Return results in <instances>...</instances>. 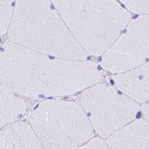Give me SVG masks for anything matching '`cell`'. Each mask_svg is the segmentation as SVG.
<instances>
[{"label":"cell","instance_id":"1","mask_svg":"<svg viewBox=\"0 0 149 149\" xmlns=\"http://www.w3.org/2000/svg\"><path fill=\"white\" fill-rule=\"evenodd\" d=\"M11 42L67 60H86L79 44L50 1H18L8 29Z\"/></svg>","mask_w":149,"mask_h":149},{"label":"cell","instance_id":"2","mask_svg":"<svg viewBox=\"0 0 149 149\" xmlns=\"http://www.w3.org/2000/svg\"><path fill=\"white\" fill-rule=\"evenodd\" d=\"M63 22L88 54L103 55L131 15L115 1H52Z\"/></svg>","mask_w":149,"mask_h":149},{"label":"cell","instance_id":"3","mask_svg":"<svg viewBox=\"0 0 149 149\" xmlns=\"http://www.w3.org/2000/svg\"><path fill=\"white\" fill-rule=\"evenodd\" d=\"M30 126L45 149H76L94 130L82 107L73 102L47 100L32 112Z\"/></svg>","mask_w":149,"mask_h":149},{"label":"cell","instance_id":"4","mask_svg":"<svg viewBox=\"0 0 149 149\" xmlns=\"http://www.w3.org/2000/svg\"><path fill=\"white\" fill-rule=\"evenodd\" d=\"M54 68L49 56L11 41L0 48V83L16 95L45 96Z\"/></svg>","mask_w":149,"mask_h":149},{"label":"cell","instance_id":"5","mask_svg":"<svg viewBox=\"0 0 149 149\" xmlns=\"http://www.w3.org/2000/svg\"><path fill=\"white\" fill-rule=\"evenodd\" d=\"M80 102L93 130L102 139L133 122L140 109L136 101L104 84L84 91Z\"/></svg>","mask_w":149,"mask_h":149},{"label":"cell","instance_id":"6","mask_svg":"<svg viewBox=\"0 0 149 149\" xmlns=\"http://www.w3.org/2000/svg\"><path fill=\"white\" fill-rule=\"evenodd\" d=\"M149 14L129 22L126 30L102 55L100 65L106 70L120 74L148 62Z\"/></svg>","mask_w":149,"mask_h":149},{"label":"cell","instance_id":"7","mask_svg":"<svg viewBox=\"0 0 149 149\" xmlns=\"http://www.w3.org/2000/svg\"><path fill=\"white\" fill-rule=\"evenodd\" d=\"M149 62L127 72L116 74L113 81L116 87L136 102L146 103L149 99Z\"/></svg>","mask_w":149,"mask_h":149},{"label":"cell","instance_id":"8","mask_svg":"<svg viewBox=\"0 0 149 149\" xmlns=\"http://www.w3.org/2000/svg\"><path fill=\"white\" fill-rule=\"evenodd\" d=\"M149 122L134 120L107 138L109 149H149Z\"/></svg>","mask_w":149,"mask_h":149},{"label":"cell","instance_id":"9","mask_svg":"<svg viewBox=\"0 0 149 149\" xmlns=\"http://www.w3.org/2000/svg\"><path fill=\"white\" fill-rule=\"evenodd\" d=\"M0 149H45L30 125L16 122L0 131Z\"/></svg>","mask_w":149,"mask_h":149},{"label":"cell","instance_id":"10","mask_svg":"<svg viewBox=\"0 0 149 149\" xmlns=\"http://www.w3.org/2000/svg\"><path fill=\"white\" fill-rule=\"evenodd\" d=\"M26 109L25 101L0 83V128L20 119Z\"/></svg>","mask_w":149,"mask_h":149},{"label":"cell","instance_id":"11","mask_svg":"<svg viewBox=\"0 0 149 149\" xmlns=\"http://www.w3.org/2000/svg\"><path fill=\"white\" fill-rule=\"evenodd\" d=\"M14 1H0V36L8 30L14 11Z\"/></svg>","mask_w":149,"mask_h":149},{"label":"cell","instance_id":"12","mask_svg":"<svg viewBox=\"0 0 149 149\" xmlns=\"http://www.w3.org/2000/svg\"><path fill=\"white\" fill-rule=\"evenodd\" d=\"M127 9L135 14L148 15L149 13V1H121Z\"/></svg>","mask_w":149,"mask_h":149},{"label":"cell","instance_id":"13","mask_svg":"<svg viewBox=\"0 0 149 149\" xmlns=\"http://www.w3.org/2000/svg\"><path fill=\"white\" fill-rule=\"evenodd\" d=\"M76 149H109L106 141L99 137L91 138Z\"/></svg>","mask_w":149,"mask_h":149},{"label":"cell","instance_id":"14","mask_svg":"<svg viewBox=\"0 0 149 149\" xmlns=\"http://www.w3.org/2000/svg\"><path fill=\"white\" fill-rule=\"evenodd\" d=\"M142 112L145 120L149 122V104H145L142 106Z\"/></svg>","mask_w":149,"mask_h":149},{"label":"cell","instance_id":"15","mask_svg":"<svg viewBox=\"0 0 149 149\" xmlns=\"http://www.w3.org/2000/svg\"><path fill=\"white\" fill-rule=\"evenodd\" d=\"M0 48H1V44H0Z\"/></svg>","mask_w":149,"mask_h":149}]
</instances>
